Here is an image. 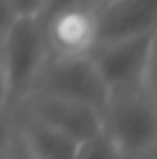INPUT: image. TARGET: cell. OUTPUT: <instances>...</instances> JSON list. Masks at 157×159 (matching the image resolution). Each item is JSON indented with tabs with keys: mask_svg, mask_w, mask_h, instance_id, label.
<instances>
[{
	"mask_svg": "<svg viewBox=\"0 0 157 159\" xmlns=\"http://www.w3.org/2000/svg\"><path fill=\"white\" fill-rule=\"evenodd\" d=\"M102 134L111 141L125 159L153 152L157 145V106L155 95L141 88L109 95L99 111Z\"/></svg>",
	"mask_w": 157,
	"mask_h": 159,
	"instance_id": "6da1fadb",
	"label": "cell"
},
{
	"mask_svg": "<svg viewBox=\"0 0 157 159\" xmlns=\"http://www.w3.org/2000/svg\"><path fill=\"white\" fill-rule=\"evenodd\" d=\"M155 37L157 32L104 42L90 51L97 72L109 88V95L134 88L155 95Z\"/></svg>",
	"mask_w": 157,
	"mask_h": 159,
	"instance_id": "7a4b0ae2",
	"label": "cell"
},
{
	"mask_svg": "<svg viewBox=\"0 0 157 159\" xmlns=\"http://www.w3.org/2000/svg\"><path fill=\"white\" fill-rule=\"evenodd\" d=\"M0 53L9 79V95L16 104L28 95L44 60L48 58V46L39 16L16 14L9 28L0 37Z\"/></svg>",
	"mask_w": 157,
	"mask_h": 159,
	"instance_id": "3957f363",
	"label": "cell"
},
{
	"mask_svg": "<svg viewBox=\"0 0 157 159\" xmlns=\"http://www.w3.org/2000/svg\"><path fill=\"white\" fill-rule=\"evenodd\" d=\"M30 92L67 97L99 108L109 99V88L104 85L90 53L85 56H58L48 53Z\"/></svg>",
	"mask_w": 157,
	"mask_h": 159,
	"instance_id": "277c9868",
	"label": "cell"
},
{
	"mask_svg": "<svg viewBox=\"0 0 157 159\" xmlns=\"http://www.w3.org/2000/svg\"><path fill=\"white\" fill-rule=\"evenodd\" d=\"M48 53L85 56L97 46L95 7L83 0L51 2L39 14Z\"/></svg>",
	"mask_w": 157,
	"mask_h": 159,
	"instance_id": "5b68a950",
	"label": "cell"
},
{
	"mask_svg": "<svg viewBox=\"0 0 157 159\" xmlns=\"http://www.w3.org/2000/svg\"><path fill=\"white\" fill-rule=\"evenodd\" d=\"M16 104H21L23 113L46 122L48 127L62 131L65 136L79 143L102 131L99 108L90 106V104L48 95V92H28Z\"/></svg>",
	"mask_w": 157,
	"mask_h": 159,
	"instance_id": "8992f818",
	"label": "cell"
},
{
	"mask_svg": "<svg viewBox=\"0 0 157 159\" xmlns=\"http://www.w3.org/2000/svg\"><path fill=\"white\" fill-rule=\"evenodd\" d=\"M97 44L157 32V0H109L95 9Z\"/></svg>",
	"mask_w": 157,
	"mask_h": 159,
	"instance_id": "52a82bcc",
	"label": "cell"
},
{
	"mask_svg": "<svg viewBox=\"0 0 157 159\" xmlns=\"http://www.w3.org/2000/svg\"><path fill=\"white\" fill-rule=\"evenodd\" d=\"M16 134L35 159H74L79 141L65 136L62 131L48 127L46 122L21 111L14 122Z\"/></svg>",
	"mask_w": 157,
	"mask_h": 159,
	"instance_id": "ba28073f",
	"label": "cell"
},
{
	"mask_svg": "<svg viewBox=\"0 0 157 159\" xmlns=\"http://www.w3.org/2000/svg\"><path fill=\"white\" fill-rule=\"evenodd\" d=\"M74 159H125V155L99 131V134L81 141Z\"/></svg>",
	"mask_w": 157,
	"mask_h": 159,
	"instance_id": "9c48e42d",
	"label": "cell"
},
{
	"mask_svg": "<svg viewBox=\"0 0 157 159\" xmlns=\"http://www.w3.org/2000/svg\"><path fill=\"white\" fill-rule=\"evenodd\" d=\"M0 159H35V157L28 152V148L23 145V141H21V136L16 134L14 127H12V131L7 134L5 145L0 148Z\"/></svg>",
	"mask_w": 157,
	"mask_h": 159,
	"instance_id": "30bf717a",
	"label": "cell"
},
{
	"mask_svg": "<svg viewBox=\"0 0 157 159\" xmlns=\"http://www.w3.org/2000/svg\"><path fill=\"white\" fill-rule=\"evenodd\" d=\"M12 104V95H9V79H7V69L2 62V53H0V118L7 111V106Z\"/></svg>",
	"mask_w": 157,
	"mask_h": 159,
	"instance_id": "8fae6325",
	"label": "cell"
},
{
	"mask_svg": "<svg viewBox=\"0 0 157 159\" xmlns=\"http://www.w3.org/2000/svg\"><path fill=\"white\" fill-rule=\"evenodd\" d=\"M16 14H25V16H39L44 9L46 0H12Z\"/></svg>",
	"mask_w": 157,
	"mask_h": 159,
	"instance_id": "7c38bea8",
	"label": "cell"
},
{
	"mask_svg": "<svg viewBox=\"0 0 157 159\" xmlns=\"http://www.w3.org/2000/svg\"><path fill=\"white\" fill-rule=\"evenodd\" d=\"M16 19V9H14V2L12 0H0V37L2 32L9 28V23Z\"/></svg>",
	"mask_w": 157,
	"mask_h": 159,
	"instance_id": "4fadbf2b",
	"label": "cell"
},
{
	"mask_svg": "<svg viewBox=\"0 0 157 159\" xmlns=\"http://www.w3.org/2000/svg\"><path fill=\"white\" fill-rule=\"evenodd\" d=\"M83 2H88V5H90V7H95V9H97V7H99V5H104V2H109V0H83Z\"/></svg>",
	"mask_w": 157,
	"mask_h": 159,
	"instance_id": "5bb4252c",
	"label": "cell"
},
{
	"mask_svg": "<svg viewBox=\"0 0 157 159\" xmlns=\"http://www.w3.org/2000/svg\"><path fill=\"white\" fill-rule=\"evenodd\" d=\"M134 159H155V150L153 152H145V155H141V157H134Z\"/></svg>",
	"mask_w": 157,
	"mask_h": 159,
	"instance_id": "9a60e30c",
	"label": "cell"
}]
</instances>
